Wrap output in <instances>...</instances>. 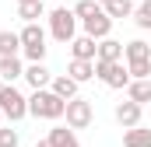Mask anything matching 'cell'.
I'll list each match as a JSON object with an SVG mask.
<instances>
[{
    "label": "cell",
    "instance_id": "obj_10",
    "mask_svg": "<svg viewBox=\"0 0 151 147\" xmlns=\"http://www.w3.org/2000/svg\"><path fill=\"white\" fill-rule=\"evenodd\" d=\"M18 77H25L21 56H0V81H4V84H14Z\"/></svg>",
    "mask_w": 151,
    "mask_h": 147
},
{
    "label": "cell",
    "instance_id": "obj_3",
    "mask_svg": "<svg viewBox=\"0 0 151 147\" xmlns=\"http://www.w3.org/2000/svg\"><path fill=\"white\" fill-rule=\"evenodd\" d=\"M46 18H49V35L56 39V42H63V46H70V39L77 35V21L81 18H77L74 11H67V7H53Z\"/></svg>",
    "mask_w": 151,
    "mask_h": 147
},
{
    "label": "cell",
    "instance_id": "obj_12",
    "mask_svg": "<svg viewBox=\"0 0 151 147\" xmlns=\"http://www.w3.org/2000/svg\"><path fill=\"white\" fill-rule=\"evenodd\" d=\"M67 74H70V77H74L77 84H84V81H91V77H95V60H70V63H67Z\"/></svg>",
    "mask_w": 151,
    "mask_h": 147
},
{
    "label": "cell",
    "instance_id": "obj_4",
    "mask_svg": "<svg viewBox=\"0 0 151 147\" xmlns=\"http://www.w3.org/2000/svg\"><path fill=\"white\" fill-rule=\"evenodd\" d=\"M95 77H99L106 88H116V91L134 81V77H130V67H127L123 60H113V63H109V60H95Z\"/></svg>",
    "mask_w": 151,
    "mask_h": 147
},
{
    "label": "cell",
    "instance_id": "obj_24",
    "mask_svg": "<svg viewBox=\"0 0 151 147\" xmlns=\"http://www.w3.org/2000/svg\"><path fill=\"white\" fill-rule=\"evenodd\" d=\"M0 147H18V130L0 126Z\"/></svg>",
    "mask_w": 151,
    "mask_h": 147
},
{
    "label": "cell",
    "instance_id": "obj_8",
    "mask_svg": "<svg viewBox=\"0 0 151 147\" xmlns=\"http://www.w3.org/2000/svg\"><path fill=\"white\" fill-rule=\"evenodd\" d=\"M141 109H144V105H137L134 98H127V102H119L113 109V116H116V123H119L123 130H130V126H141Z\"/></svg>",
    "mask_w": 151,
    "mask_h": 147
},
{
    "label": "cell",
    "instance_id": "obj_27",
    "mask_svg": "<svg viewBox=\"0 0 151 147\" xmlns=\"http://www.w3.org/2000/svg\"><path fill=\"white\" fill-rule=\"evenodd\" d=\"M99 4H106V0H99Z\"/></svg>",
    "mask_w": 151,
    "mask_h": 147
},
{
    "label": "cell",
    "instance_id": "obj_20",
    "mask_svg": "<svg viewBox=\"0 0 151 147\" xmlns=\"http://www.w3.org/2000/svg\"><path fill=\"white\" fill-rule=\"evenodd\" d=\"M127 98H134L137 105L151 102V77L148 81H130V84H127Z\"/></svg>",
    "mask_w": 151,
    "mask_h": 147
},
{
    "label": "cell",
    "instance_id": "obj_1",
    "mask_svg": "<svg viewBox=\"0 0 151 147\" xmlns=\"http://www.w3.org/2000/svg\"><path fill=\"white\" fill-rule=\"evenodd\" d=\"M67 112V98H60L53 88H35L28 98V116L35 119H63Z\"/></svg>",
    "mask_w": 151,
    "mask_h": 147
},
{
    "label": "cell",
    "instance_id": "obj_5",
    "mask_svg": "<svg viewBox=\"0 0 151 147\" xmlns=\"http://www.w3.org/2000/svg\"><path fill=\"white\" fill-rule=\"evenodd\" d=\"M0 112H4V119L18 123V119L28 116V98H25L14 84H4V88H0Z\"/></svg>",
    "mask_w": 151,
    "mask_h": 147
},
{
    "label": "cell",
    "instance_id": "obj_21",
    "mask_svg": "<svg viewBox=\"0 0 151 147\" xmlns=\"http://www.w3.org/2000/svg\"><path fill=\"white\" fill-rule=\"evenodd\" d=\"M18 18H21V21H39V18H46V7H42V0L18 4Z\"/></svg>",
    "mask_w": 151,
    "mask_h": 147
},
{
    "label": "cell",
    "instance_id": "obj_6",
    "mask_svg": "<svg viewBox=\"0 0 151 147\" xmlns=\"http://www.w3.org/2000/svg\"><path fill=\"white\" fill-rule=\"evenodd\" d=\"M63 116H67V126H70V130H88V126H91V119H95L91 98H81V95H77V98H70Z\"/></svg>",
    "mask_w": 151,
    "mask_h": 147
},
{
    "label": "cell",
    "instance_id": "obj_22",
    "mask_svg": "<svg viewBox=\"0 0 151 147\" xmlns=\"http://www.w3.org/2000/svg\"><path fill=\"white\" fill-rule=\"evenodd\" d=\"M134 25H137L141 32H151V0H141V4L134 7Z\"/></svg>",
    "mask_w": 151,
    "mask_h": 147
},
{
    "label": "cell",
    "instance_id": "obj_7",
    "mask_svg": "<svg viewBox=\"0 0 151 147\" xmlns=\"http://www.w3.org/2000/svg\"><path fill=\"white\" fill-rule=\"evenodd\" d=\"M81 28H84V35H91V39H106L109 32H113V18H109V14H106V7H102L99 14L84 18V21H81Z\"/></svg>",
    "mask_w": 151,
    "mask_h": 147
},
{
    "label": "cell",
    "instance_id": "obj_23",
    "mask_svg": "<svg viewBox=\"0 0 151 147\" xmlns=\"http://www.w3.org/2000/svg\"><path fill=\"white\" fill-rule=\"evenodd\" d=\"M99 11H102V4H99V0H77V4H74V14L81 18V21H84V18H91V14H99Z\"/></svg>",
    "mask_w": 151,
    "mask_h": 147
},
{
    "label": "cell",
    "instance_id": "obj_25",
    "mask_svg": "<svg viewBox=\"0 0 151 147\" xmlns=\"http://www.w3.org/2000/svg\"><path fill=\"white\" fill-rule=\"evenodd\" d=\"M35 147H53V144H49V137H46V140H35Z\"/></svg>",
    "mask_w": 151,
    "mask_h": 147
},
{
    "label": "cell",
    "instance_id": "obj_2",
    "mask_svg": "<svg viewBox=\"0 0 151 147\" xmlns=\"http://www.w3.org/2000/svg\"><path fill=\"white\" fill-rule=\"evenodd\" d=\"M46 32H42V25L39 21H25V28H21V53H25V60L28 63H42L46 60Z\"/></svg>",
    "mask_w": 151,
    "mask_h": 147
},
{
    "label": "cell",
    "instance_id": "obj_28",
    "mask_svg": "<svg viewBox=\"0 0 151 147\" xmlns=\"http://www.w3.org/2000/svg\"><path fill=\"white\" fill-rule=\"evenodd\" d=\"M0 88H4V81H0Z\"/></svg>",
    "mask_w": 151,
    "mask_h": 147
},
{
    "label": "cell",
    "instance_id": "obj_26",
    "mask_svg": "<svg viewBox=\"0 0 151 147\" xmlns=\"http://www.w3.org/2000/svg\"><path fill=\"white\" fill-rule=\"evenodd\" d=\"M18 4H28V0H18Z\"/></svg>",
    "mask_w": 151,
    "mask_h": 147
},
{
    "label": "cell",
    "instance_id": "obj_14",
    "mask_svg": "<svg viewBox=\"0 0 151 147\" xmlns=\"http://www.w3.org/2000/svg\"><path fill=\"white\" fill-rule=\"evenodd\" d=\"M49 88H53L60 98H67V102H70V98H77V88H81V84H77L70 74H60V77H53V84H49Z\"/></svg>",
    "mask_w": 151,
    "mask_h": 147
},
{
    "label": "cell",
    "instance_id": "obj_9",
    "mask_svg": "<svg viewBox=\"0 0 151 147\" xmlns=\"http://www.w3.org/2000/svg\"><path fill=\"white\" fill-rule=\"evenodd\" d=\"M70 56H77V60H95V56H99V39L74 35L70 39Z\"/></svg>",
    "mask_w": 151,
    "mask_h": 147
},
{
    "label": "cell",
    "instance_id": "obj_11",
    "mask_svg": "<svg viewBox=\"0 0 151 147\" xmlns=\"http://www.w3.org/2000/svg\"><path fill=\"white\" fill-rule=\"evenodd\" d=\"M25 81H28L32 91H35V88H49V84H53V74L46 70V63H28V67H25Z\"/></svg>",
    "mask_w": 151,
    "mask_h": 147
},
{
    "label": "cell",
    "instance_id": "obj_13",
    "mask_svg": "<svg viewBox=\"0 0 151 147\" xmlns=\"http://www.w3.org/2000/svg\"><path fill=\"white\" fill-rule=\"evenodd\" d=\"M123 56H127V63H141V60H151V46L144 39H134V42H127L123 46Z\"/></svg>",
    "mask_w": 151,
    "mask_h": 147
},
{
    "label": "cell",
    "instance_id": "obj_19",
    "mask_svg": "<svg viewBox=\"0 0 151 147\" xmlns=\"http://www.w3.org/2000/svg\"><path fill=\"white\" fill-rule=\"evenodd\" d=\"M49 144L53 147H81L70 126H53V130H49Z\"/></svg>",
    "mask_w": 151,
    "mask_h": 147
},
{
    "label": "cell",
    "instance_id": "obj_18",
    "mask_svg": "<svg viewBox=\"0 0 151 147\" xmlns=\"http://www.w3.org/2000/svg\"><path fill=\"white\" fill-rule=\"evenodd\" d=\"M95 60H109V63H113V60H123V42H116V39H99V56H95Z\"/></svg>",
    "mask_w": 151,
    "mask_h": 147
},
{
    "label": "cell",
    "instance_id": "obj_15",
    "mask_svg": "<svg viewBox=\"0 0 151 147\" xmlns=\"http://www.w3.org/2000/svg\"><path fill=\"white\" fill-rule=\"evenodd\" d=\"M123 147H151V130L148 126H130L123 133Z\"/></svg>",
    "mask_w": 151,
    "mask_h": 147
},
{
    "label": "cell",
    "instance_id": "obj_17",
    "mask_svg": "<svg viewBox=\"0 0 151 147\" xmlns=\"http://www.w3.org/2000/svg\"><path fill=\"white\" fill-rule=\"evenodd\" d=\"M18 53H21V32L4 28L0 32V56H18Z\"/></svg>",
    "mask_w": 151,
    "mask_h": 147
},
{
    "label": "cell",
    "instance_id": "obj_16",
    "mask_svg": "<svg viewBox=\"0 0 151 147\" xmlns=\"http://www.w3.org/2000/svg\"><path fill=\"white\" fill-rule=\"evenodd\" d=\"M102 7H106V14H109L113 21H123V18H134V0H106Z\"/></svg>",
    "mask_w": 151,
    "mask_h": 147
}]
</instances>
